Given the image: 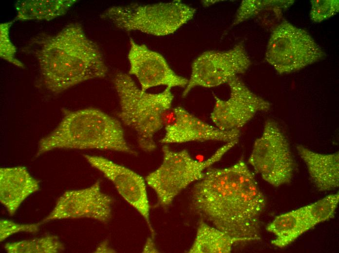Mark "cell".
<instances>
[{
    "instance_id": "28",
    "label": "cell",
    "mask_w": 339,
    "mask_h": 253,
    "mask_svg": "<svg viewBox=\"0 0 339 253\" xmlns=\"http://www.w3.org/2000/svg\"><path fill=\"white\" fill-rule=\"evenodd\" d=\"M218 0H206V1H203V3L205 6H208L210 5L211 4L215 3L216 1H218Z\"/></svg>"
},
{
    "instance_id": "26",
    "label": "cell",
    "mask_w": 339,
    "mask_h": 253,
    "mask_svg": "<svg viewBox=\"0 0 339 253\" xmlns=\"http://www.w3.org/2000/svg\"><path fill=\"white\" fill-rule=\"evenodd\" d=\"M154 243L151 238L147 240L144 249V253H156L158 252Z\"/></svg>"
},
{
    "instance_id": "7",
    "label": "cell",
    "mask_w": 339,
    "mask_h": 253,
    "mask_svg": "<svg viewBox=\"0 0 339 253\" xmlns=\"http://www.w3.org/2000/svg\"><path fill=\"white\" fill-rule=\"evenodd\" d=\"M326 54L306 30L283 20L273 30L265 59L280 74H288L324 59Z\"/></svg>"
},
{
    "instance_id": "17",
    "label": "cell",
    "mask_w": 339,
    "mask_h": 253,
    "mask_svg": "<svg viewBox=\"0 0 339 253\" xmlns=\"http://www.w3.org/2000/svg\"><path fill=\"white\" fill-rule=\"evenodd\" d=\"M312 228L304 206L276 217L266 227L267 231L276 235L271 243L280 248L290 244Z\"/></svg>"
},
{
    "instance_id": "9",
    "label": "cell",
    "mask_w": 339,
    "mask_h": 253,
    "mask_svg": "<svg viewBox=\"0 0 339 253\" xmlns=\"http://www.w3.org/2000/svg\"><path fill=\"white\" fill-rule=\"evenodd\" d=\"M251 60L243 42L223 51H208L192 62L190 78L182 96L185 97L194 88H213L227 83L238 74L245 73Z\"/></svg>"
},
{
    "instance_id": "21",
    "label": "cell",
    "mask_w": 339,
    "mask_h": 253,
    "mask_svg": "<svg viewBox=\"0 0 339 253\" xmlns=\"http://www.w3.org/2000/svg\"><path fill=\"white\" fill-rule=\"evenodd\" d=\"M4 248L8 253H57L64 250V245L57 236L52 235L7 243Z\"/></svg>"
},
{
    "instance_id": "18",
    "label": "cell",
    "mask_w": 339,
    "mask_h": 253,
    "mask_svg": "<svg viewBox=\"0 0 339 253\" xmlns=\"http://www.w3.org/2000/svg\"><path fill=\"white\" fill-rule=\"evenodd\" d=\"M75 0H20L15 3V20H50L65 14Z\"/></svg>"
},
{
    "instance_id": "8",
    "label": "cell",
    "mask_w": 339,
    "mask_h": 253,
    "mask_svg": "<svg viewBox=\"0 0 339 253\" xmlns=\"http://www.w3.org/2000/svg\"><path fill=\"white\" fill-rule=\"evenodd\" d=\"M248 163L264 180L274 187L291 181L295 161L289 142L275 121L265 122L261 136L254 142Z\"/></svg>"
},
{
    "instance_id": "4",
    "label": "cell",
    "mask_w": 339,
    "mask_h": 253,
    "mask_svg": "<svg viewBox=\"0 0 339 253\" xmlns=\"http://www.w3.org/2000/svg\"><path fill=\"white\" fill-rule=\"evenodd\" d=\"M119 98L118 116L123 124L136 133L139 147L144 151L155 150L154 134L164 126V120L170 108L174 96L166 87L157 93L139 89L129 74L119 72L113 79Z\"/></svg>"
},
{
    "instance_id": "22",
    "label": "cell",
    "mask_w": 339,
    "mask_h": 253,
    "mask_svg": "<svg viewBox=\"0 0 339 253\" xmlns=\"http://www.w3.org/2000/svg\"><path fill=\"white\" fill-rule=\"evenodd\" d=\"M339 202V193L332 194L304 206L306 217L312 228L334 215Z\"/></svg>"
},
{
    "instance_id": "3",
    "label": "cell",
    "mask_w": 339,
    "mask_h": 253,
    "mask_svg": "<svg viewBox=\"0 0 339 253\" xmlns=\"http://www.w3.org/2000/svg\"><path fill=\"white\" fill-rule=\"evenodd\" d=\"M63 111L59 124L39 141L36 156L56 149H98L136 154L115 118L92 108Z\"/></svg>"
},
{
    "instance_id": "23",
    "label": "cell",
    "mask_w": 339,
    "mask_h": 253,
    "mask_svg": "<svg viewBox=\"0 0 339 253\" xmlns=\"http://www.w3.org/2000/svg\"><path fill=\"white\" fill-rule=\"evenodd\" d=\"M14 21L4 22L0 25V56L8 62L21 68L24 64L16 57L17 49L11 42L9 30Z\"/></svg>"
},
{
    "instance_id": "6",
    "label": "cell",
    "mask_w": 339,
    "mask_h": 253,
    "mask_svg": "<svg viewBox=\"0 0 339 253\" xmlns=\"http://www.w3.org/2000/svg\"><path fill=\"white\" fill-rule=\"evenodd\" d=\"M238 142L225 143L210 157L201 161L193 159L186 149L174 151L167 145H163L161 164L145 178L148 185L155 191L159 205L169 207L176 196L189 184L201 180L206 170L220 161Z\"/></svg>"
},
{
    "instance_id": "14",
    "label": "cell",
    "mask_w": 339,
    "mask_h": 253,
    "mask_svg": "<svg viewBox=\"0 0 339 253\" xmlns=\"http://www.w3.org/2000/svg\"><path fill=\"white\" fill-rule=\"evenodd\" d=\"M93 167L102 172L114 185L121 197L143 217L152 237L154 230L150 218V204L144 179L132 170L101 156L84 155Z\"/></svg>"
},
{
    "instance_id": "20",
    "label": "cell",
    "mask_w": 339,
    "mask_h": 253,
    "mask_svg": "<svg viewBox=\"0 0 339 253\" xmlns=\"http://www.w3.org/2000/svg\"><path fill=\"white\" fill-rule=\"evenodd\" d=\"M294 2L293 0H243L237 10L231 27L265 11H273L279 15L282 11L290 7Z\"/></svg>"
},
{
    "instance_id": "19",
    "label": "cell",
    "mask_w": 339,
    "mask_h": 253,
    "mask_svg": "<svg viewBox=\"0 0 339 253\" xmlns=\"http://www.w3.org/2000/svg\"><path fill=\"white\" fill-rule=\"evenodd\" d=\"M237 239L201 219L189 253H229Z\"/></svg>"
},
{
    "instance_id": "16",
    "label": "cell",
    "mask_w": 339,
    "mask_h": 253,
    "mask_svg": "<svg viewBox=\"0 0 339 253\" xmlns=\"http://www.w3.org/2000/svg\"><path fill=\"white\" fill-rule=\"evenodd\" d=\"M298 154L305 163L310 178L320 191L335 189L339 185V152L323 154L312 151L298 145Z\"/></svg>"
},
{
    "instance_id": "27",
    "label": "cell",
    "mask_w": 339,
    "mask_h": 253,
    "mask_svg": "<svg viewBox=\"0 0 339 253\" xmlns=\"http://www.w3.org/2000/svg\"><path fill=\"white\" fill-rule=\"evenodd\" d=\"M96 253H108L113 252V250L108 247V244L106 241L103 242L97 247L95 251Z\"/></svg>"
},
{
    "instance_id": "11",
    "label": "cell",
    "mask_w": 339,
    "mask_h": 253,
    "mask_svg": "<svg viewBox=\"0 0 339 253\" xmlns=\"http://www.w3.org/2000/svg\"><path fill=\"white\" fill-rule=\"evenodd\" d=\"M113 199L101 189L100 181L80 189L65 191L42 221L89 218L107 223L112 217Z\"/></svg>"
},
{
    "instance_id": "1",
    "label": "cell",
    "mask_w": 339,
    "mask_h": 253,
    "mask_svg": "<svg viewBox=\"0 0 339 253\" xmlns=\"http://www.w3.org/2000/svg\"><path fill=\"white\" fill-rule=\"evenodd\" d=\"M191 201L202 219L240 242L261 239L265 199L243 159L227 167L207 168L194 186Z\"/></svg>"
},
{
    "instance_id": "10",
    "label": "cell",
    "mask_w": 339,
    "mask_h": 253,
    "mask_svg": "<svg viewBox=\"0 0 339 253\" xmlns=\"http://www.w3.org/2000/svg\"><path fill=\"white\" fill-rule=\"evenodd\" d=\"M227 84L230 89L227 99L222 100L213 94L215 104L210 118L218 128L240 129L257 112L270 109L271 104L250 90L238 76Z\"/></svg>"
},
{
    "instance_id": "24",
    "label": "cell",
    "mask_w": 339,
    "mask_h": 253,
    "mask_svg": "<svg viewBox=\"0 0 339 253\" xmlns=\"http://www.w3.org/2000/svg\"><path fill=\"white\" fill-rule=\"evenodd\" d=\"M311 4L310 17L315 22L327 19L339 11V0H312Z\"/></svg>"
},
{
    "instance_id": "15",
    "label": "cell",
    "mask_w": 339,
    "mask_h": 253,
    "mask_svg": "<svg viewBox=\"0 0 339 253\" xmlns=\"http://www.w3.org/2000/svg\"><path fill=\"white\" fill-rule=\"evenodd\" d=\"M39 188L38 180L25 167L0 169V201L10 216L14 215L23 201Z\"/></svg>"
},
{
    "instance_id": "12",
    "label": "cell",
    "mask_w": 339,
    "mask_h": 253,
    "mask_svg": "<svg viewBox=\"0 0 339 253\" xmlns=\"http://www.w3.org/2000/svg\"><path fill=\"white\" fill-rule=\"evenodd\" d=\"M165 116V133L160 140L163 144L214 141L225 143L238 141L240 130H223L196 117L181 107L174 108Z\"/></svg>"
},
{
    "instance_id": "2",
    "label": "cell",
    "mask_w": 339,
    "mask_h": 253,
    "mask_svg": "<svg viewBox=\"0 0 339 253\" xmlns=\"http://www.w3.org/2000/svg\"><path fill=\"white\" fill-rule=\"evenodd\" d=\"M25 51L37 58L43 83L53 93L104 78L108 72L99 47L78 23H70L55 35L35 37Z\"/></svg>"
},
{
    "instance_id": "25",
    "label": "cell",
    "mask_w": 339,
    "mask_h": 253,
    "mask_svg": "<svg viewBox=\"0 0 339 253\" xmlns=\"http://www.w3.org/2000/svg\"><path fill=\"white\" fill-rule=\"evenodd\" d=\"M42 222L19 224L8 219L0 220V241L2 242L12 235L20 232H38Z\"/></svg>"
},
{
    "instance_id": "13",
    "label": "cell",
    "mask_w": 339,
    "mask_h": 253,
    "mask_svg": "<svg viewBox=\"0 0 339 253\" xmlns=\"http://www.w3.org/2000/svg\"><path fill=\"white\" fill-rule=\"evenodd\" d=\"M128 54L129 74L134 75L141 85V90L166 86L167 87L185 88L188 79L176 74L164 57L151 50L145 44H140L131 38Z\"/></svg>"
},
{
    "instance_id": "5",
    "label": "cell",
    "mask_w": 339,
    "mask_h": 253,
    "mask_svg": "<svg viewBox=\"0 0 339 253\" xmlns=\"http://www.w3.org/2000/svg\"><path fill=\"white\" fill-rule=\"evenodd\" d=\"M196 11L179 0L151 4L131 3L110 7L100 18L120 30L161 36L174 33L193 18Z\"/></svg>"
}]
</instances>
